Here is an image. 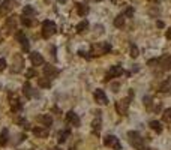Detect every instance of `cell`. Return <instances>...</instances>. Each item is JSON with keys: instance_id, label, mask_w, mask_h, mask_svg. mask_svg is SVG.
I'll return each mask as SVG.
<instances>
[{"instance_id": "obj_3", "label": "cell", "mask_w": 171, "mask_h": 150, "mask_svg": "<svg viewBox=\"0 0 171 150\" xmlns=\"http://www.w3.org/2000/svg\"><path fill=\"white\" fill-rule=\"evenodd\" d=\"M128 141H129V144L132 146V147H135V149H138V150H141L144 147L143 138H141V135L138 134L137 131H131V132H128Z\"/></svg>"}, {"instance_id": "obj_19", "label": "cell", "mask_w": 171, "mask_h": 150, "mask_svg": "<svg viewBox=\"0 0 171 150\" xmlns=\"http://www.w3.org/2000/svg\"><path fill=\"white\" fill-rule=\"evenodd\" d=\"M101 125H102V120H101L99 113H98L96 119L92 122V131H93V134H95V135H99V132H101Z\"/></svg>"}, {"instance_id": "obj_17", "label": "cell", "mask_w": 171, "mask_h": 150, "mask_svg": "<svg viewBox=\"0 0 171 150\" xmlns=\"http://www.w3.org/2000/svg\"><path fill=\"white\" fill-rule=\"evenodd\" d=\"M159 92H161L162 95H170V92H171V77L165 78V81L162 83L161 87H159Z\"/></svg>"}, {"instance_id": "obj_7", "label": "cell", "mask_w": 171, "mask_h": 150, "mask_svg": "<svg viewBox=\"0 0 171 150\" xmlns=\"http://www.w3.org/2000/svg\"><path fill=\"white\" fill-rule=\"evenodd\" d=\"M3 29H5V33L6 35H11L14 30H17V17H9V18H6Z\"/></svg>"}, {"instance_id": "obj_14", "label": "cell", "mask_w": 171, "mask_h": 150, "mask_svg": "<svg viewBox=\"0 0 171 150\" xmlns=\"http://www.w3.org/2000/svg\"><path fill=\"white\" fill-rule=\"evenodd\" d=\"M66 123L78 128V126H80V117L77 116L74 111H69V113H66Z\"/></svg>"}, {"instance_id": "obj_16", "label": "cell", "mask_w": 171, "mask_h": 150, "mask_svg": "<svg viewBox=\"0 0 171 150\" xmlns=\"http://www.w3.org/2000/svg\"><path fill=\"white\" fill-rule=\"evenodd\" d=\"M48 129L47 126H36V128H33V135L38 137V138H47L48 137Z\"/></svg>"}, {"instance_id": "obj_34", "label": "cell", "mask_w": 171, "mask_h": 150, "mask_svg": "<svg viewBox=\"0 0 171 150\" xmlns=\"http://www.w3.org/2000/svg\"><path fill=\"white\" fill-rule=\"evenodd\" d=\"M15 122H17V123H20L21 126H24V128H29V123H27V120H26V119H21V117H17V119H15Z\"/></svg>"}, {"instance_id": "obj_18", "label": "cell", "mask_w": 171, "mask_h": 150, "mask_svg": "<svg viewBox=\"0 0 171 150\" xmlns=\"http://www.w3.org/2000/svg\"><path fill=\"white\" fill-rule=\"evenodd\" d=\"M30 60H32L33 66H41V65H44V57L39 53H36V51L30 54Z\"/></svg>"}, {"instance_id": "obj_30", "label": "cell", "mask_w": 171, "mask_h": 150, "mask_svg": "<svg viewBox=\"0 0 171 150\" xmlns=\"http://www.w3.org/2000/svg\"><path fill=\"white\" fill-rule=\"evenodd\" d=\"M162 120H164L165 123H171V108H167L162 113Z\"/></svg>"}, {"instance_id": "obj_31", "label": "cell", "mask_w": 171, "mask_h": 150, "mask_svg": "<svg viewBox=\"0 0 171 150\" xmlns=\"http://www.w3.org/2000/svg\"><path fill=\"white\" fill-rule=\"evenodd\" d=\"M69 134H71V132H69L68 129H66V131H62V132L59 134V143H60V144H62V143H65V141L68 140Z\"/></svg>"}, {"instance_id": "obj_40", "label": "cell", "mask_w": 171, "mask_h": 150, "mask_svg": "<svg viewBox=\"0 0 171 150\" xmlns=\"http://www.w3.org/2000/svg\"><path fill=\"white\" fill-rule=\"evenodd\" d=\"M158 27H164V23L162 21H158Z\"/></svg>"}, {"instance_id": "obj_24", "label": "cell", "mask_w": 171, "mask_h": 150, "mask_svg": "<svg viewBox=\"0 0 171 150\" xmlns=\"http://www.w3.org/2000/svg\"><path fill=\"white\" fill-rule=\"evenodd\" d=\"M23 93L26 98H32L33 96V89H32V86L29 84V83H24V86H23Z\"/></svg>"}, {"instance_id": "obj_12", "label": "cell", "mask_w": 171, "mask_h": 150, "mask_svg": "<svg viewBox=\"0 0 171 150\" xmlns=\"http://www.w3.org/2000/svg\"><path fill=\"white\" fill-rule=\"evenodd\" d=\"M42 71H44V75H45V77H48L50 80H51V78H56V77L59 75V71H57V68H56V66H53V65H45Z\"/></svg>"}, {"instance_id": "obj_27", "label": "cell", "mask_w": 171, "mask_h": 150, "mask_svg": "<svg viewBox=\"0 0 171 150\" xmlns=\"http://www.w3.org/2000/svg\"><path fill=\"white\" fill-rule=\"evenodd\" d=\"M8 135H9L8 129L2 131V134H0V146H6L8 144Z\"/></svg>"}, {"instance_id": "obj_38", "label": "cell", "mask_w": 171, "mask_h": 150, "mask_svg": "<svg viewBox=\"0 0 171 150\" xmlns=\"http://www.w3.org/2000/svg\"><path fill=\"white\" fill-rule=\"evenodd\" d=\"M165 36H167V39H171V29H168V30H167Z\"/></svg>"}, {"instance_id": "obj_33", "label": "cell", "mask_w": 171, "mask_h": 150, "mask_svg": "<svg viewBox=\"0 0 171 150\" xmlns=\"http://www.w3.org/2000/svg\"><path fill=\"white\" fill-rule=\"evenodd\" d=\"M131 57H132V59H137L138 57V48L135 47V45L131 47Z\"/></svg>"}, {"instance_id": "obj_4", "label": "cell", "mask_w": 171, "mask_h": 150, "mask_svg": "<svg viewBox=\"0 0 171 150\" xmlns=\"http://www.w3.org/2000/svg\"><path fill=\"white\" fill-rule=\"evenodd\" d=\"M15 6H17V0H5V2L0 5V18L6 17Z\"/></svg>"}, {"instance_id": "obj_32", "label": "cell", "mask_w": 171, "mask_h": 150, "mask_svg": "<svg viewBox=\"0 0 171 150\" xmlns=\"http://www.w3.org/2000/svg\"><path fill=\"white\" fill-rule=\"evenodd\" d=\"M23 15H27V17H35L36 12H35V9L32 6H26L24 8V11H23Z\"/></svg>"}, {"instance_id": "obj_22", "label": "cell", "mask_w": 171, "mask_h": 150, "mask_svg": "<svg viewBox=\"0 0 171 150\" xmlns=\"http://www.w3.org/2000/svg\"><path fill=\"white\" fill-rule=\"evenodd\" d=\"M38 84H39V87H42V89H50L51 87V80L48 77H44V78L38 80Z\"/></svg>"}, {"instance_id": "obj_20", "label": "cell", "mask_w": 171, "mask_h": 150, "mask_svg": "<svg viewBox=\"0 0 171 150\" xmlns=\"http://www.w3.org/2000/svg\"><path fill=\"white\" fill-rule=\"evenodd\" d=\"M38 122L41 123L42 126H51L53 125V117L50 116V114H42V116L38 117Z\"/></svg>"}, {"instance_id": "obj_29", "label": "cell", "mask_w": 171, "mask_h": 150, "mask_svg": "<svg viewBox=\"0 0 171 150\" xmlns=\"http://www.w3.org/2000/svg\"><path fill=\"white\" fill-rule=\"evenodd\" d=\"M144 105L149 111H153V98L152 96H146L144 98Z\"/></svg>"}, {"instance_id": "obj_23", "label": "cell", "mask_w": 171, "mask_h": 150, "mask_svg": "<svg viewBox=\"0 0 171 150\" xmlns=\"http://www.w3.org/2000/svg\"><path fill=\"white\" fill-rule=\"evenodd\" d=\"M77 12H78V15H81V17H86L87 12H89V6H86L83 3H77Z\"/></svg>"}, {"instance_id": "obj_1", "label": "cell", "mask_w": 171, "mask_h": 150, "mask_svg": "<svg viewBox=\"0 0 171 150\" xmlns=\"http://www.w3.org/2000/svg\"><path fill=\"white\" fill-rule=\"evenodd\" d=\"M110 50H111V45L107 44V42H96L92 45L90 48V54L98 57V56H102V54H107Z\"/></svg>"}, {"instance_id": "obj_35", "label": "cell", "mask_w": 171, "mask_h": 150, "mask_svg": "<svg viewBox=\"0 0 171 150\" xmlns=\"http://www.w3.org/2000/svg\"><path fill=\"white\" fill-rule=\"evenodd\" d=\"M26 77H27V78H33V77H36V71H35V69H29L27 72H26Z\"/></svg>"}, {"instance_id": "obj_41", "label": "cell", "mask_w": 171, "mask_h": 150, "mask_svg": "<svg viewBox=\"0 0 171 150\" xmlns=\"http://www.w3.org/2000/svg\"><path fill=\"white\" fill-rule=\"evenodd\" d=\"M51 150H59V149H57V147H54V149H51Z\"/></svg>"}, {"instance_id": "obj_9", "label": "cell", "mask_w": 171, "mask_h": 150, "mask_svg": "<svg viewBox=\"0 0 171 150\" xmlns=\"http://www.w3.org/2000/svg\"><path fill=\"white\" fill-rule=\"evenodd\" d=\"M15 38H17V42H20V45L23 47V50H24V51H29L30 45H29V41H27V38H26V35H24V32H23V30H17Z\"/></svg>"}, {"instance_id": "obj_5", "label": "cell", "mask_w": 171, "mask_h": 150, "mask_svg": "<svg viewBox=\"0 0 171 150\" xmlns=\"http://www.w3.org/2000/svg\"><path fill=\"white\" fill-rule=\"evenodd\" d=\"M104 146L111 147V149H114V150H122V144H120V141L117 140V137H114V135L105 137V138H104Z\"/></svg>"}, {"instance_id": "obj_11", "label": "cell", "mask_w": 171, "mask_h": 150, "mask_svg": "<svg viewBox=\"0 0 171 150\" xmlns=\"http://www.w3.org/2000/svg\"><path fill=\"white\" fill-rule=\"evenodd\" d=\"M93 96H95V101L99 104V105H107V104H108V98H107V95H105L104 90H101V89L95 90Z\"/></svg>"}, {"instance_id": "obj_37", "label": "cell", "mask_w": 171, "mask_h": 150, "mask_svg": "<svg viewBox=\"0 0 171 150\" xmlns=\"http://www.w3.org/2000/svg\"><path fill=\"white\" fill-rule=\"evenodd\" d=\"M158 60H159V59H153V60H149V62H147V65H149L150 68H153L155 65H158Z\"/></svg>"}, {"instance_id": "obj_15", "label": "cell", "mask_w": 171, "mask_h": 150, "mask_svg": "<svg viewBox=\"0 0 171 150\" xmlns=\"http://www.w3.org/2000/svg\"><path fill=\"white\" fill-rule=\"evenodd\" d=\"M9 104H11V110L17 113V111H20L21 110V102L20 99H18V96L14 95V93H11V99H9Z\"/></svg>"}, {"instance_id": "obj_2", "label": "cell", "mask_w": 171, "mask_h": 150, "mask_svg": "<svg viewBox=\"0 0 171 150\" xmlns=\"http://www.w3.org/2000/svg\"><path fill=\"white\" fill-rule=\"evenodd\" d=\"M56 30H57V27H56V24L53 23V21L45 20L44 23H42L41 33H42V38H44V39H50V38L56 33Z\"/></svg>"}, {"instance_id": "obj_42", "label": "cell", "mask_w": 171, "mask_h": 150, "mask_svg": "<svg viewBox=\"0 0 171 150\" xmlns=\"http://www.w3.org/2000/svg\"><path fill=\"white\" fill-rule=\"evenodd\" d=\"M96 2H101V0H96Z\"/></svg>"}, {"instance_id": "obj_36", "label": "cell", "mask_w": 171, "mask_h": 150, "mask_svg": "<svg viewBox=\"0 0 171 150\" xmlns=\"http://www.w3.org/2000/svg\"><path fill=\"white\" fill-rule=\"evenodd\" d=\"M5 68H6V60L5 59H0V72L5 71Z\"/></svg>"}, {"instance_id": "obj_26", "label": "cell", "mask_w": 171, "mask_h": 150, "mask_svg": "<svg viewBox=\"0 0 171 150\" xmlns=\"http://www.w3.org/2000/svg\"><path fill=\"white\" fill-rule=\"evenodd\" d=\"M114 26H116V27H119V29L125 26V15L123 14L117 15L116 18H114Z\"/></svg>"}, {"instance_id": "obj_21", "label": "cell", "mask_w": 171, "mask_h": 150, "mask_svg": "<svg viewBox=\"0 0 171 150\" xmlns=\"http://www.w3.org/2000/svg\"><path fill=\"white\" fill-rule=\"evenodd\" d=\"M21 23L26 26V27H32L36 24V20H35L33 17H27V15H23L21 17Z\"/></svg>"}, {"instance_id": "obj_10", "label": "cell", "mask_w": 171, "mask_h": 150, "mask_svg": "<svg viewBox=\"0 0 171 150\" xmlns=\"http://www.w3.org/2000/svg\"><path fill=\"white\" fill-rule=\"evenodd\" d=\"M23 66H24V62H23V57H21L20 54L14 56V60H12V68H11V71L12 72H21L23 71Z\"/></svg>"}, {"instance_id": "obj_28", "label": "cell", "mask_w": 171, "mask_h": 150, "mask_svg": "<svg viewBox=\"0 0 171 150\" xmlns=\"http://www.w3.org/2000/svg\"><path fill=\"white\" fill-rule=\"evenodd\" d=\"M150 128L155 131L156 134H161V132H162V126H161V123L156 122V120H152L150 122Z\"/></svg>"}, {"instance_id": "obj_8", "label": "cell", "mask_w": 171, "mask_h": 150, "mask_svg": "<svg viewBox=\"0 0 171 150\" xmlns=\"http://www.w3.org/2000/svg\"><path fill=\"white\" fill-rule=\"evenodd\" d=\"M123 74V68L122 66H111L110 68V71L107 72V75H105V80L108 81V80H113V78H117V77H120V75Z\"/></svg>"}, {"instance_id": "obj_25", "label": "cell", "mask_w": 171, "mask_h": 150, "mask_svg": "<svg viewBox=\"0 0 171 150\" xmlns=\"http://www.w3.org/2000/svg\"><path fill=\"white\" fill-rule=\"evenodd\" d=\"M87 29H89V21H87V20H83L81 23H78V24H77V32H78V33L86 32Z\"/></svg>"}, {"instance_id": "obj_13", "label": "cell", "mask_w": 171, "mask_h": 150, "mask_svg": "<svg viewBox=\"0 0 171 150\" xmlns=\"http://www.w3.org/2000/svg\"><path fill=\"white\" fill-rule=\"evenodd\" d=\"M158 65L161 66V69H164V71H171V57L170 56H162L158 60Z\"/></svg>"}, {"instance_id": "obj_39", "label": "cell", "mask_w": 171, "mask_h": 150, "mask_svg": "<svg viewBox=\"0 0 171 150\" xmlns=\"http://www.w3.org/2000/svg\"><path fill=\"white\" fill-rule=\"evenodd\" d=\"M117 89H119V84H114L113 86V92H117Z\"/></svg>"}, {"instance_id": "obj_6", "label": "cell", "mask_w": 171, "mask_h": 150, "mask_svg": "<svg viewBox=\"0 0 171 150\" xmlns=\"http://www.w3.org/2000/svg\"><path fill=\"white\" fill-rule=\"evenodd\" d=\"M129 104H131V98H125V99H122V101L116 102L117 114H120V116H126L128 108H129Z\"/></svg>"}]
</instances>
